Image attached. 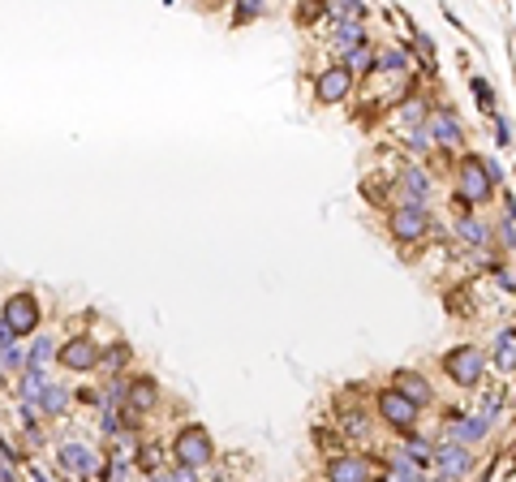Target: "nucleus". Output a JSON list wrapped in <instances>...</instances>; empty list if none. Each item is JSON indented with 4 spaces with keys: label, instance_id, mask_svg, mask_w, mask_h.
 Instances as JSON below:
<instances>
[{
    "label": "nucleus",
    "instance_id": "1",
    "mask_svg": "<svg viewBox=\"0 0 516 482\" xmlns=\"http://www.w3.org/2000/svg\"><path fill=\"white\" fill-rule=\"evenodd\" d=\"M443 370L452 375V384L478 387L482 384V370H487V353H482L478 345H461V349H452V353L443 358Z\"/></svg>",
    "mask_w": 516,
    "mask_h": 482
},
{
    "label": "nucleus",
    "instance_id": "2",
    "mask_svg": "<svg viewBox=\"0 0 516 482\" xmlns=\"http://www.w3.org/2000/svg\"><path fill=\"white\" fill-rule=\"evenodd\" d=\"M172 453H176V461H181L185 470H202L207 461L216 457V444H211V435L202 431V427H185V431L176 435Z\"/></svg>",
    "mask_w": 516,
    "mask_h": 482
},
{
    "label": "nucleus",
    "instance_id": "3",
    "mask_svg": "<svg viewBox=\"0 0 516 482\" xmlns=\"http://www.w3.org/2000/svg\"><path fill=\"white\" fill-rule=\"evenodd\" d=\"M388 229H392L396 241H405V245H414V241H422L426 233H430V212L426 207H396L392 220H388Z\"/></svg>",
    "mask_w": 516,
    "mask_h": 482
},
{
    "label": "nucleus",
    "instance_id": "4",
    "mask_svg": "<svg viewBox=\"0 0 516 482\" xmlns=\"http://www.w3.org/2000/svg\"><path fill=\"white\" fill-rule=\"evenodd\" d=\"M379 413H383V422L400 435H414V427H418V405H409V401H405L400 392H392V387L379 392Z\"/></svg>",
    "mask_w": 516,
    "mask_h": 482
},
{
    "label": "nucleus",
    "instance_id": "5",
    "mask_svg": "<svg viewBox=\"0 0 516 482\" xmlns=\"http://www.w3.org/2000/svg\"><path fill=\"white\" fill-rule=\"evenodd\" d=\"M456 198H461L465 207L491 198V181H487V172H482V160H478V155H465V164H461V181H456Z\"/></svg>",
    "mask_w": 516,
    "mask_h": 482
},
{
    "label": "nucleus",
    "instance_id": "6",
    "mask_svg": "<svg viewBox=\"0 0 516 482\" xmlns=\"http://www.w3.org/2000/svg\"><path fill=\"white\" fill-rule=\"evenodd\" d=\"M125 422L134 427L143 413L155 410V401H160V387H155V379H134V384H125Z\"/></svg>",
    "mask_w": 516,
    "mask_h": 482
},
{
    "label": "nucleus",
    "instance_id": "7",
    "mask_svg": "<svg viewBox=\"0 0 516 482\" xmlns=\"http://www.w3.org/2000/svg\"><path fill=\"white\" fill-rule=\"evenodd\" d=\"M4 328H9L13 337H26V332H35V328H39V306H35V297H30V293L9 297V306H4Z\"/></svg>",
    "mask_w": 516,
    "mask_h": 482
},
{
    "label": "nucleus",
    "instance_id": "8",
    "mask_svg": "<svg viewBox=\"0 0 516 482\" xmlns=\"http://www.w3.org/2000/svg\"><path fill=\"white\" fill-rule=\"evenodd\" d=\"M348 87H353V73L344 70V65H327V70L319 73V82H315V96H319L323 104H340V99L348 96Z\"/></svg>",
    "mask_w": 516,
    "mask_h": 482
},
{
    "label": "nucleus",
    "instance_id": "9",
    "mask_svg": "<svg viewBox=\"0 0 516 482\" xmlns=\"http://www.w3.org/2000/svg\"><path fill=\"white\" fill-rule=\"evenodd\" d=\"M392 392H400L409 405H426V401H435V387H430V379L426 375H418V370H396L392 375Z\"/></svg>",
    "mask_w": 516,
    "mask_h": 482
},
{
    "label": "nucleus",
    "instance_id": "10",
    "mask_svg": "<svg viewBox=\"0 0 516 482\" xmlns=\"http://www.w3.org/2000/svg\"><path fill=\"white\" fill-rule=\"evenodd\" d=\"M56 358H61L65 370H91V366L99 362V349H95V340H91V337H74L61 353H56Z\"/></svg>",
    "mask_w": 516,
    "mask_h": 482
},
{
    "label": "nucleus",
    "instance_id": "11",
    "mask_svg": "<svg viewBox=\"0 0 516 482\" xmlns=\"http://www.w3.org/2000/svg\"><path fill=\"white\" fill-rule=\"evenodd\" d=\"M327 482H370V461L366 457H332L327 461Z\"/></svg>",
    "mask_w": 516,
    "mask_h": 482
},
{
    "label": "nucleus",
    "instance_id": "12",
    "mask_svg": "<svg viewBox=\"0 0 516 482\" xmlns=\"http://www.w3.org/2000/svg\"><path fill=\"white\" fill-rule=\"evenodd\" d=\"M435 461H439L443 478H465L469 470H473V457H469L465 444H443V448H435Z\"/></svg>",
    "mask_w": 516,
    "mask_h": 482
},
{
    "label": "nucleus",
    "instance_id": "13",
    "mask_svg": "<svg viewBox=\"0 0 516 482\" xmlns=\"http://www.w3.org/2000/svg\"><path fill=\"white\" fill-rule=\"evenodd\" d=\"M61 465H65L70 474H78V478H91L99 470V457L91 448H82V444H65V448H61Z\"/></svg>",
    "mask_w": 516,
    "mask_h": 482
},
{
    "label": "nucleus",
    "instance_id": "14",
    "mask_svg": "<svg viewBox=\"0 0 516 482\" xmlns=\"http://www.w3.org/2000/svg\"><path fill=\"white\" fill-rule=\"evenodd\" d=\"M430 138L443 143V146H461V143H465V134H461L456 117H452V108H439V112L430 117Z\"/></svg>",
    "mask_w": 516,
    "mask_h": 482
},
{
    "label": "nucleus",
    "instance_id": "15",
    "mask_svg": "<svg viewBox=\"0 0 516 482\" xmlns=\"http://www.w3.org/2000/svg\"><path fill=\"white\" fill-rule=\"evenodd\" d=\"M491 431V427H487V422H482V418H456V413H452V422H447V435H452V444H478V439H482V435Z\"/></svg>",
    "mask_w": 516,
    "mask_h": 482
},
{
    "label": "nucleus",
    "instance_id": "16",
    "mask_svg": "<svg viewBox=\"0 0 516 482\" xmlns=\"http://www.w3.org/2000/svg\"><path fill=\"white\" fill-rule=\"evenodd\" d=\"M400 186L409 194V207H422V198H430V190H435V181H430L422 169H405L400 172Z\"/></svg>",
    "mask_w": 516,
    "mask_h": 482
},
{
    "label": "nucleus",
    "instance_id": "17",
    "mask_svg": "<svg viewBox=\"0 0 516 482\" xmlns=\"http://www.w3.org/2000/svg\"><path fill=\"white\" fill-rule=\"evenodd\" d=\"M456 237L465 241V245H473V250H482V245H487V224L465 212V216L456 220Z\"/></svg>",
    "mask_w": 516,
    "mask_h": 482
},
{
    "label": "nucleus",
    "instance_id": "18",
    "mask_svg": "<svg viewBox=\"0 0 516 482\" xmlns=\"http://www.w3.org/2000/svg\"><path fill=\"white\" fill-rule=\"evenodd\" d=\"M336 48H340V52H357V48H366V35H362V26H353V22L336 26Z\"/></svg>",
    "mask_w": 516,
    "mask_h": 482
},
{
    "label": "nucleus",
    "instance_id": "19",
    "mask_svg": "<svg viewBox=\"0 0 516 482\" xmlns=\"http://www.w3.org/2000/svg\"><path fill=\"white\" fill-rule=\"evenodd\" d=\"M39 405H44V413H65V405H70V392L61 384H52V387H44V396H39Z\"/></svg>",
    "mask_w": 516,
    "mask_h": 482
},
{
    "label": "nucleus",
    "instance_id": "20",
    "mask_svg": "<svg viewBox=\"0 0 516 482\" xmlns=\"http://www.w3.org/2000/svg\"><path fill=\"white\" fill-rule=\"evenodd\" d=\"M332 18H340V26L344 22H362L366 18V4H357V0H340V4H332Z\"/></svg>",
    "mask_w": 516,
    "mask_h": 482
},
{
    "label": "nucleus",
    "instance_id": "21",
    "mask_svg": "<svg viewBox=\"0 0 516 482\" xmlns=\"http://www.w3.org/2000/svg\"><path fill=\"white\" fill-rule=\"evenodd\" d=\"M430 457H435V448H430L426 439H418V435H409V448H405V461H409V465H426Z\"/></svg>",
    "mask_w": 516,
    "mask_h": 482
},
{
    "label": "nucleus",
    "instance_id": "22",
    "mask_svg": "<svg viewBox=\"0 0 516 482\" xmlns=\"http://www.w3.org/2000/svg\"><path fill=\"white\" fill-rule=\"evenodd\" d=\"M495 362H499V370H512L516 366V349H512V337H508V332L495 340Z\"/></svg>",
    "mask_w": 516,
    "mask_h": 482
},
{
    "label": "nucleus",
    "instance_id": "23",
    "mask_svg": "<svg viewBox=\"0 0 516 482\" xmlns=\"http://www.w3.org/2000/svg\"><path fill=\"white\" fill-rule=\"evenodd\" d=\"M344 70H348V73H370V70H374V52H370V48L348 52V61H344Z\"/></svg>",
    "mask_w": 516,
    "mask_h": 482
},
{
    "label": "nucleus",
    "instance_id": "24",
    "mask_svg": "<svg viewBox=\"0 0 516 482\" xmlns=\"http://www.w3.org/2000/svg\"><path fill=\"white\" fill-rule=\"evenodd\" d=\"M374 65H379V70H409V56H405L400 48H392V52H383Z\"/></svg>",
    "mask_w": 516,
    "mask_h": 482
},
{
    "label": "nucleus",
    "instance_id": "25",
    "mask_svg": "<svg viewBox=\"0 0 516 482\" xmlns=\"http://www.w3.org/2000/svg\"><path fill=\"white\" fill-rule=\"evenodd\" d=\"M103 362H108L112 370H117V366H125V362H129V345H112V349L103 353Z\"/></svg>",
    "mask_w": 516,
    "mask_h": 482
},
{
    "label": "nucleus",
    "instance_id": "26",
    "mask_svg": "<svg viewBox=\"0 0 516 482\" xmlns=\"http://www.w3.org/2000/svg\"><path fill=\"white\" fill-rule=\"evenodd\" d=\"M138 465H143V470H155V465H160V448H155V444H147V448H138Z\"/></svg>",
    "mask_w": 516,
    "mask_h": 482
},
{
    "label": "nucleus",
    "instance_id": "27",
    "mask_svg": "<svg viewBox=\"0 0 516 482\" xmlns=\"http://www.w3.org/2000/svg\"><path fill=\"white\" fill-rule=\"evenodd\" d=\"M473 96H478V104H482L487 112H491V108H495V99H491V87H487L482 78H473Z\"/></svg>",
    "mask_w": 516,
    "mask_h": 482
},
{
    "label": "nucleus",
    "instance_id": "28",
    "mask_svg": "<svg viewBox=\"0 0 516 482\" xmlns=\"http://www.w3.org/2000/svg\"><path fill=\"white\" fill-rule=\"evenodd\" d=\"M409 146H414V151H430V146H435L430 129H414V134H409Z\"/></svg>",
    "mask_w": 516,
    "mask_h": 482
},
{
    "label": "nucleus",
    "instance_id": "29",
    "mask_svg": "<svg viewBox=\"0 0 516 482\" xmlns=\"http://www.w3.org/2000/svg\"><path fill=\"white\" fill-rule=\"evenodd\" d=\"M422 108H426L422 99H409V104H405V120H409V125H418V129H422Z\"/></svg>",
    "mask_w": 516,
    "mask_h": 482
},
{
    "label": "nucleus",
    "instance_id": "30",
    "mask_svg": "<svg viewBox=\"0 0 516 482\" xmlns=\"http://www.w3.org/2000/svg\"><path fill=\"white\" fill-rule=\"evenodd\" d=\"M478 160H482V155H478ZM482 172H487V181H491V186H499V181H504V169H499L495 160H482Z\"/></svg>",
    "mask_w": 516,
    "mask_h": 482
},
{
    "label": "nucleus",
    "instance_id": "31",
    "mask_svg": "<svg viewBox=\"0 0 516 482\" xmlns=\"http://www.w3.org/2000/svg\"><path fill=\"white\" fill-rule=\"evenodd\" d=\"M327 13V4H319V0H310L306 9H301V22H315V18H323Z\"/></svg>",
    "mask_w": 516,
    "mask_h": 482
},
{
    "label": "nucleus",
    "instance_id": "32",
    "mask_svg": "<svg viewBox=\"0 0 516 482\" xmlns=\"http://www.w3.org/2000/svg\"><path fill=\"white\" fill-rule=\"evenodd\" d=\"M495 138H499V146H508V143H512V129H508V120H504V117L495 120Z\"/></svg>",
    "mask_w": 516,
    "mask_h": 482
},
{
    "label": "nucleus",
    "instance_id": "33",
    "mask_svg": "<svg viewBox=\"0 0 516 482\" xmlns=\"http://www.w3.org/2000/svg\"><path fill=\"white\" fill-rule=\"evenodd\" d=\"M254 13H263V4H254V0H242V9H237V18L246 22V18H254Z\"/></svg>",
    "mask_w": 516,
    "mask_h": 482
},
{
    "label": "nucleus",
    "instance_id": "34",
    "mask_svg": "<svg viewBox=\"0 0 516 482\" xmlns=\"http://www.w3.org/2000/svg\"><path fill=\"white\" fill-rule=\"evenodd\" d=\"M151 482H168V478H151Z\"/></svg>",
    "mask_w": 516,
    "mask_h": 482
}]
</instances>
